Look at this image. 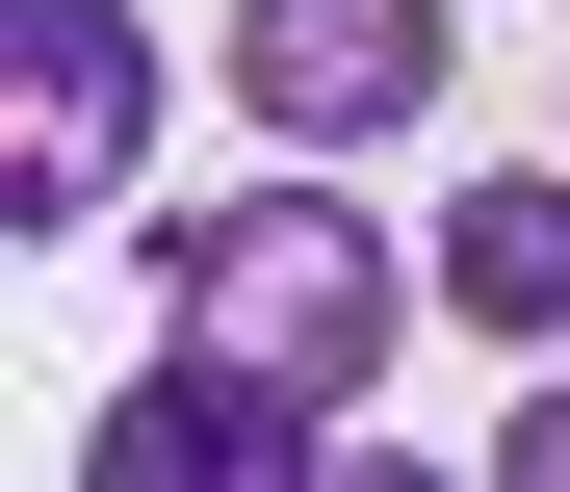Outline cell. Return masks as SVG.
Segmentation results:
<instances>
[{
  "label": "cell",
  "mask_w": 570,
  "mask_h": 492,
  "mask_svg": "<svg viewBox=\"0 0 570 492\" xmlns=\"http://www.w3.org/2000/svg\"><path fill=\"white\" fill-rule=\"evenodd\" d=\"M390 234L337 208V181H234V208H181L156 234V337H208L259 388H312V415H363V363H390Z\"/></svg>",
  "instance_id": "obj_1"
},
{
  "label": "cell",
  "mask_w": 570,
  "mask_h": 492,
  "mask_svg": "<svg viewBox=\"0 0 570 492\" xmlns=\"http://www.w3.org/2000/svg\"><path fill=\"white\" fill-rule=\"evenodd\" d=\"M156 130V27L130 0H0V234H78Z\"/></svg>",
  "instance_id": "obj_2"
},
{
  "label": "cell",
  "mask_w": 570,
  "mask_h": 492,
  "mask_svg": "<svg viewBox=\"0 0 570 492\" xmlns=\"http://www.w3.org/2000/svg\"><path fill=\"white\" fill-rule=\"evenodd\" d=\"M234 130L259 156H415L441 130V0H234Z\"/></svg>",
  "instance_id": "obj_3"
},
{
  "label": "cell",
  "mask_w": 570,
  "mask_h": 492,
  "mask_svg": "<svg viewBox=\"0 0 570 492\" xmlns=\"http://www.w3.org/2000/svg\"><path fill=\"white\" fill-rule=\"evenodd\" d=\"M337 415H312V388H259V363H208V337H181L156 388H105V415H78V466H105V492H285V466H312Z\"/></svg>",
  "instance_id": "obj_4"
},
{
  "label": "cell",
  "mask_w": 570,
  "mask_h": 492,
  "mask_svg": "<svg viewBox=\"0 0 570 492\" xmlns=\"http://www.w3.org/2000/svg\"><path fill=\"white\" fill-rule=\"evenodd\" d=\"M441 312L466 337H570V181H466L441 208Z\"/></svg>",
  "instance_id": "obj_5"
},
{
  "label": "cell",
  "mask_w": 570,
  "mask_h": 492,
  "mask_svg": "<svg viewBox=\"0 0 570 492\" xmlns=\"http://www.w3.org/2000/svg\"><path fill=\"white\" fill-rule=\"evenodd\" d=\"M493 466H519V492H570V388H519V441H493Z\"/></svg>",
  "instance_id": "obj_6"
}]
</instances>
